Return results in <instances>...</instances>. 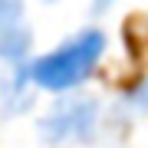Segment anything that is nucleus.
I'll list each match as a JSON object with an SVG mask.
<instances>
[{
  "label": "nucleus",
  "instance_id": "nucleus-3",
  "mask_svg": "<svg viewBox=\"0 0 148 148\" xmlns=\"http://www.w3.org/2000/svg\"><path fill=\"white\" fill-rule=\"evenodd\" d=\"M30 53V27L27 23H10L0 30V59L10 66H20Z\"/></svg>",
  "mask_w": 148,
  "mask_h": 148
},
{
  "label": "nucleus",
  "instance_id": "nucleus-1",
  "mask_svg": "<svg viewBox=\"0 0 148 148\" xmlns=\"http://www.w3.org/2000/svg\"><path fill=\"white\" fill-rule=\"evenodd\" d=\"M102 56H106V33L89 27V30H79L76 36L63 40L56 49L36 56L27 66V73H30V82L36 89L73 92L82 82L92 79V73L102 63Z\"/></svg>",
  "mask_w": 148,
  "mask_h": 148
},
{
  "label": "nucleus",
  "instance_id": "nucleus-5",
  "mask_svg": "<svg viewBox=\"0 0 148 148\" xmlns=\"http://www.w3.org/2000/svg\"><path fill=\"white\" fill-rule=\"evenodd\" d=\"M112 3H115V0H92V7H95V10H109Z\"/></svg>",
  "mask_w": 148,
  "mask_h": 148
},
{
  "label": "nucleus",
  "instance_id": "nucleus-2",
  "mask_svg": "<svg viewBox=\"0 0 148 148\" xmlns=\"http://www.w3.org/2000/svg\"><path fill=\"white\" fill-rule=\"evenodd\" d=\"M95 132H99V102L92 95L56 99L40 122V135L49 145H82Z\"/></svg>",
  "mask_w": 148,
  "mask_h": 148
},
{
  "label": "nucleus",
  "instance_id": "nucleus-4",
  "mask_svg": "<svg viewBox=\"0 0 148 148\" xmlns=\"http://www.w3.org/2000/svg\"><path fill=\"white\" fill-rule=\"evenodd\" d=\"M23 20V0H0V30Z\"/></svg>",
  "mask_w": 148,
  "mask_h": 148
}]
</instances>
